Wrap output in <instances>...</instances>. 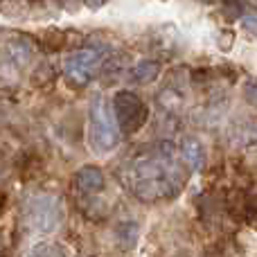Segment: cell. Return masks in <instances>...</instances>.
Returning a JSON list of instances; mask_svg holds the SVG:
<instances>
[{
  "mask_svg": "<svg viewBox=\"0 0 257 257\" xmlns=\"http://www.w3.org/2000/svg\"><path fill=\"white\" fill-rule=\"evenodd\" d=\"M185 183V167L176 158V147L163 140L154 147V154L147 158H138L128 169V185L140 201L172 199L181 192Z\"/></svg>",
  "mask_w": 257,
  "mask_h": 257,
  "instance_id": "cell-1",
  "label": "cell"
},
{
  "mask_svg": "<svg viewBox=\"0 0 257 257\" xmlns=\"http://www.w3.org/2000/svg\"><path fill=\"white\" fill-rule=\"evenodd\" d=\"M88 117V142L93 147V151L106 154V151L115 149L117 142H120V128H117L115 117H113L111 102H106L104 97H95L90 102Z\"/></svg>",
  "mask_w": 257,
  "mask_h": 257,
  "instance_id": "cell-2",
  "label": "cell"
},
{
  "mask_svg": "<svg viewBox=\"0 0 257 257\" xmlns=\"http://www.w3.org/2000/svg\"><path fill=\"white\" fill-rule=\"evenodd\" d=\"M25 223L34 232H54L63 221V203L54 194H34L25 203Z\"/></svg>",
  "mask_w": 257,
  "mask_h": 257,
  "instance_id": "cell-3",
  "label": "cell"
},
{
  "mask_svg": "<svg viewBox=\"0 0 257 257\" xmlns=\"http://www.w3.org/2000/svg\"><path fill=\"white\" fill-rule=\"evenodd\" d=\"M108 59V52L102 48H84L77 50V52H70L63 61V72L66 77L77 86L88 84L93 77L99 75V70L104 68Z\"/></svg>",
  "mask_w": 257,
  "mask_h": 257,
  "instance_id": "cell-4",
  "label": "cell"
},
{
  "mask_svg": "<svg viewBox=\"0 0 257 257\" xmlns=\"http://www.w3.org/2000/svg\"><path fill=\"white\" fill-rule=\"evenodd\" d=\"M113 117H115V124L120 131L124 133H136L140 131L142 124L147 120V106L136 93L131 90H122L113 97Z\"/></svg>",
  "mask_w": 257,
  "mask_h": 257,
  "instance_id": "cell-5",
  "label": "cell"
},
{
  "mask_svg": "<svg viewBox=\"0 0 257 257\" xmlns=\"http://www.w3.org/2000/svg\"><path fill=\"white\" fill-rule=\"evenodd\" d=\"M178 154H181V163L187 172H201L205 165V147L199 138L194 136H185L181 140L178 147Z\"/></svg>",
  "mask_w": 257,
  "mask_h": 257,
  "instance_id": "cell-6",
  "label": "cell"
},
{
  "mask_svg": "<svg viewBox=\"0 0 257 257\" xmlns=\"http://www.w3.org/2000/svg\"><path fill=\"white\" fill-rule=\"evenodd\" d=\"M32 54H34V45L27 36H21V34H14L7 39L5 43V57L7 61L12 63L14 68H23L32 61Z\"/></svg>",
  "mask_w": 257,
  "mask_h": 257,
  "instance_id": "cell-7",
  "label": "cell"
},
{
  "mask_svg": "<svg viewBox=\"0 0 257 257\" xmlns=\"http://www.w3.org/2000/svg\"><path fill=\"white\" fill-rule=\"evenodd\" d=\"M75 185L84 194H97V192L104 190V172L99 167L86 165L75 174Z\"/></svg>",
  "mask_w": 257,
  "mask_h": 257,
  "instance_id": "cell-8",
  "label": "cell"
},
{
  "mask_svg": "<svg viewBox=\"0 0 257 257\" xmlns=\"http://www.w3.org/2000/svg\"><path fill=\"white\" fill-rule=\"evenodd\" d=\"M156 104H158V108L163 113H167V115H178L183 108V93L178 88H174V86H165V88L156 95Z\"/></svg>",
  "mask_w": 257,
  "mask_h": 257,
  "instance_id": "cell-9",
  "label": "cell"
},
{
  "mask_svg": "<svg viewBox=\"0 0 257 257\" xmlns=\"http://www.w3.org/2000/svg\"><path fill=\"white\" fill-rule=\"evenodd\" d=\"M230 142L239 147H250L257 145V122L255 120H246L239 122L230 128Z\"/></svg>",
  "mask_w": 257,
  "mask_h": 257,
  "instance_id": "cell-10",
  "label": "cell"
},
{
  "mask_svg": "<svg viewBox=\"0 0 257 257\" xmlns=\"http://www.w3.org/2000/svg\"><path fill=\"white\" fill-rule=\"evenodd\" d=\"M115 239H117V244H120L124 250L136 248L138 239H140V226H138V221H122V223H117Z\"/></svg>",
  "mask_w": 257,
  "mask_h": 257,
  "instance_id": "cell-11",
  "label": "cell"
},
{
  "mask_svg": "<svg viewBox=\"0 0 257 257\" xmlns=\"http://www.w3.org/2000/svg\"><path fill=\"white\" fill-rule=\"evenodd\" d=\"M158 72H160V63L147 59V61H140L131 68L128 79H131L133 84H147V81H154L156 77H158Z\"/></svg>",
  "mask_w": 257,
  "mask_h": 257,
  "instance_id": "cell-12",
  "label": "cell"
},
{
  "mask_svg": "<svg viewBox=\"0 0 257 257\" xmlns=\"http://www.w3.org/2000/svg\"><path fill=\"white\" fill-rule=\"evenodd\" d=\"M25 257H68V253L57 241H39V244L32 246Z\"/></svg>",
  "mask_w": 257,
  "mask_h": 257,
  "instance_id": "cell-13",
  "label": "cell"
},
{
  "mask_svg": "<svg viewBox=\"0 0 257 257\" xmlns=\"http://www.w3.org/2000/svg\"><path fill=\"white\" fill-rule=\"evenodd\" d=\"M244 97L248 99L250 104H257V77H255V79H250V81H246V86H244Z\"/></svg>",
  "mask_w": 257,
  "mask_h": 257,
  "instance_id": "cell-14",
  "label": "cell"
},
{
  "mask_svg": "<svg viewBox=\"0 0 257 257\" xmlns=\"http://www.w3.org/2000/svg\"><path fill=\"white\" fill-rule=\"evenodd\" d=\"M241 25H244V30H246V32H248V34H253V36H257V18H253V16L244 18V21H241Z\"/></svg>",
  "mask_w": 257,
  "mask_h": 257,
  "instance_id": "cell-15",
  "label": "cell"
},
{
  "mask_svg": "<svg viewBox=\"0 0 257 257\" xmlns=\"http://www.w3.org/2000/svg\"><path fill=\"white\" fill-rule=\"evenodd\" d=\"M86 3V7H90V9H99L102 5H106L108 0H84Z\"/></svg>",
  "mask_w": 257,
  "mask_h": 257,
  "instance_id": "cell-16",
  "label": "cell"
}]
</instances>
